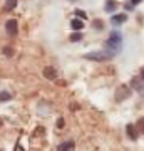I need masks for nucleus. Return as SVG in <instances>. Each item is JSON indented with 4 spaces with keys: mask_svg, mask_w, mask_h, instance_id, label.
Here are the masks:
<instances>
[{
    "mask_svg": "<svg viewBox=\"0 0 144 151\" xmlns=\"http://www.w3.org/2000/svg\"><path fill=\"white\" fill-rule=\"evenodd\" d=\"M70 25H72V29L74 30H80V29H84V22H82V19H74V20L70 22Z\"/></svg>",
    "mask_w": 144,
    "mask_h": 151,
    "instance_id": "obj_9",
    "label": "nucleus"
},
{
    "mask_svg": "<svg viewBox=\"0 0 144 151\" xmlns=\"http://www.w3.org/2000/svg\"><path fill=\"white\" fill-rule=\"evenodd\" d=\"M57 151H75V145H74V141H65V143L59 145Z\"/></svg>",
    "mask_w": 144,
    "mask_h": 151,
    "instance_id": "obj_6",
    "label": "nucleus"
},
{
    "mask_svg": "<svg viewBox=\"0 0 144 151\" xmlns=\"http://www.w3.org/2000/svg\"><path fill=\"white\" fill-rule=\"evenodd\" d=\"M5 30H7V34H9V35H12V37H14V35H17V32H19V22L14 20V19L7 20Z\"/></svg>",
    "mask_w": 144,
    "mask_h": 151,
    "instance_id": "obj_3",
    "label": "nucleus"
},
{
    "mask_svg": "<svg viewBox=\"0 0 144 151\" xmlns=\"http://www.w3.org/2000/svg\"><path fill=\"white\" fill-rule=\"evenodd\" d=\"M15 151H24V148H22L20 145H17V146H15Z\"/></svg>",
    "mask_w": 144,
    "mask_h": 151,
    "instance_id": "obj_19",
    "label": "nucleus"
},
{
    "mask_svg": "<svg viewBox=\"0 0 144 151\" xmlns=\"http://www.w3.org/2000/svg\"><path fill=\"white\" fill-rule=\"evenodd\" d=\"M116 9H117V2H116V0H107L106 5H104V10L109 12V14H112Z\"/></svg>",
    "mask_w": 144,
    "mask_h": 151,
    "instance_id": "obj_7",
    "label": "nucleus"
},
{
    "mask_svg": "<svg viewBox=\"0 0 144 151\" xmlns=\"http://www.w3.org/2000/svg\"><path fill=\"white\" fill-rule=\"evenodd\" d=\"M111 22L114 25H121L124 22H128V15H126V14H116V15H112Z\"/></svg>",
    "mask_w": 144,
    "mask_h": 151,
    "instance_id": "obj_5",
    "label": "nucleus"
},
{
    "mask_svg": "<svg viewBox=\"0 0 144 151\" xmlns=\"http://www.w3.org/2000/svg\"><path fill=\"white\" fill-rule=\"evenodd\" d=\"M75 15L79 17V19H82V20H85V19H87V14H85L84 10H75Z\"/></svg>",
    "mask_w": 144,
    "mask_h": 151,
    "instance_id": "obj_14",
    "label": "nucleus"
},
{
    "mask_svg": "<svg viewBox=\"0 0 144 151\" xmlns=\"http://www.w3.org/2000/svg\"><path fill=\"white\" fill-rule=\"evenodd\" d=\"M4 54L12 55V54H14V52H12V47H5V49H4Z\"/></svg>",
    "mask_w": 144,
    "mask_h": 151,
    "instance_id": "obj_16",
    "label": "nucleus"
},
{
    "mask_svg": "<svg viewBox=\"0 0 144 151\" xmlns=\"http://www.w3.org/2000/svg\"><path fill=\"white\" fill-rule=\"evenodd\" d=\"M106 49L107 50H111V52H114V54H119V50H121V47H123V35L119 32H112L111 37L106 40Z\"/></svg>",
    "mask_w": 144,
    "mask_h": 151,
    "instance_id": "obj_1",
    "label": "nucleus"
},
{
    "mask_svg": "<svg viewBox=\"0 0 144 151\" xmlns=\"http://www.w3.org/2000/svg\"><path fill=\"white\" fill-rule=\"evenodd\" d=\"M44 76L47 77V79H55V76H57V72H55V69H52V67H45L44 69Z\"/></svg>",
    "mask_w": 144,
    "mask_h": 151,
    "instance_id": "obj_10",
    "label": "nucleus"
},
{
    "mask_svg": "<svg viewBox=\"0 0 144 151\" xmlns=\"http://www.w3.org/2000/svg\"><path fill=\"white\" fill-rule=\"evenodd\" d=\"M114 55V52H111V50H107V49H102V50H97V52H89V54H85V59L87 60H96V62H102V60H109L112 59Z\"/></svg>",
    "mask_w": 144,
    "mask_h": 151,
    "instance_id": "obj_2",
    "label": "nucleus"
},
{
    "mask_svg": "<svg viewBox=\"0 0 144 151\" xmlns=\"http://www.w3.org/2000/svg\"><path fill=\"white\" fill-rule=\"evenodd\" d=\"M129 96H131V89H129L128 86H121L117 94H116V99H117V101H123V99H126V97H129Z\"/></svg>",
    "mask_w": 144,
    "mask_h": 151,
    "instance_id": "obj_4",
    "label": "nucleus"
},
{
    "mask_svg": "<svg viewBox=\"0 0 144 151\" xmlns=\"http://www.w3.org/2000/svg\"><path fill=\"white\" fill-rule=\"evenodd\" d=\"M57 126H59V128H62V126H64V119H59V121H57Z\"/></svg>",
    "mask_w": 144,
    "mask_h": 151,
    "instance_id": "obj_17",
    "label": "nucleus"
},
{
    "mask_svg": "<svg viewBox=\"0 0 144 151\" xmlns=\"http://www.w3.org/2000/svg\"><path fill=\"white\" fill-rule=\"evenodd\" d=\"M94 29H102V20H94Z\"/></svg>",
    "mask_w": 144,
    "mask_h": 151,
    "instance_id": "obj_15",
    "label": "nucleus"
},
{
    "mask_svg": "<svg viewBox=\"0 0 144 151\" xmlns=\"http://www.w3.org/2000/svg\"><path fill=\"white\" fill-rule=\"evenodd\" d=\"M17 2H19V0H5V5H4V10H7V12L14 10V9L17 7Z\"/></svg>",
    "mask_w": 144,
    "mask_h": 151,
    "instance_id": "obj_11",
    "label": "nucleus"
},
{
    "mask_svg": "<svg viewBox=\"0 0 144 151\" xmlns=\"http://www.w3.org/2000/svg\"><path fill=\"white\" fill-rule=\"evenodd\" d=\"M126 133L131 139H138V133H136V128H134V124H128L126 126Z\"/></svg>",
    "mask_w": 144,
    "mask_h": 151,
    "instance_id": "obj_8",
    "label": "nucleus"
},
{
    "mask_svg": "<svg viewBox=\"0 0 144 151\" xmlns=\"http://www.w3.org/2000/svg\"><path fill=\"white\" fill-rule=\"evenodd\" d=\"M141 2H143V0H131V4H133V5H138V4H141Z\"/></svg>",
    "mask_w": 144,
    "mask_h": 151,
    "instance_id": "obj_18",
    "label": "nucleus"
},
{
    "mask_svg": "<svg viewBox=\"0 0 144 151\" xmlns=\"http://www.w3.org/2000/svg\"><path fill=\"white\" fill-rule=\"evenodd\" d=\"M12 99V94L7 91H0V103H5V101H10Z\"/></svg>",
    "mask_w": 144,
    "mask_h": 151,
    "instance_id": "obj_12",
    "label": "nucleus"
},
{
    "mask_svg": "<svg viewBox=\"0 0 144 151\" xmlns=\"http://www.w3.org/2000/svg\"><path fill=\"white\" fill-rule=\"evenodd\" d=\"M141 77H143V79H144V67H143V69H141Z\"/></svg>",
    "mask_w": 144,
    "mask_h": 151,
    "instance_id": "obj_20",
    "label": "nucleus"
},
{
    "mask_svg": "<svg viewBox=\"0 0 144 151\" xmlns=\"http://www.w3.org/2000/svg\"><path fill=\"white\" fill-rule=\"evenodd\" d=\"M70 40H72V42H79V40H82V34H80L79 30L74 32L72 35H70Z\"/></svg>",
    "mask_w": 144,
    "mask_h": 151,
    "instance_id": "obj_13",
    "label": "nucleus"
}]
</instances>
